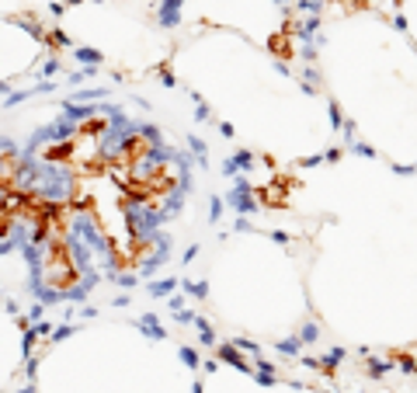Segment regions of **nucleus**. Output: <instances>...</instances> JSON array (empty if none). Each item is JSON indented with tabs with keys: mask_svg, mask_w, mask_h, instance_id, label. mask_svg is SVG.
Segmentation results:
<instances>
[{
	"mask_svg": "<svg viewBox=\"0 0 417 393\" xmlns=\"http://www.w3.org/2000/svg\"><path fill=\"white\" fill-rule=\"evenodd\" d=\"M181 4H184V0H164L160 10H156V21H160L164 28H174V24L181 21Z\"/></svg>",
	"mask_w": 417,
	"mask_h": 393,
	"instance_id": "1",
	"label": "nucleus"
},
{
	"mask_svg": "<svg viewBox=\"0 0 417 393\" xmlns=\"http://www.w3.org/2000/svg\"><path fill=\"white\" fill-rule=\"evenodd\" d=\"M90 115H98V108H90V104H76V101H66V104H63V118H66L70 126L87 122Z\"/></svg>",
	"mask_w": 417,
	"mask_h": 393,
	"instance_id": "2",
	"label": "nucleus"
},
{
	"mask_svg": "<svg viewBox=\"0 0 417 393\" xmlns=\"http://www.w3.org/2000/svg\"><path fill=\"white\" fill-rule=\"evenodd\" d=\"M247 195H250V188H247L244 181H236V188H233V195H230V206H233V209H240V212H250V209H254V202H250Z\"/></svg>",
	"mask_w": 417,
	"mask_h": 393,
	"instance_id": "3",
	"label": "nucleus"
},
{
	"mask_svg": "<svg viewBox=\"0 0 417 393\" xmlns=\"http://www.w3.org/2000/svg\"><path fill=\"white\" fill-rule=\"evenodd\" d=\"M136 327H142V330H146V338H156V341H164V338H167V334H164V327H160V320H156L153 314L139 316V320H136Z\"/></svg>",
	"mask_w": 417,
	"mask_h": 393,
	"instance_id": "4",
	"label": "nucleus"
},
{
	"mask_svg": "<svg viewBox=\"0 0 417 393\" xmlns=\"http://www.w3.org/2000/svg\"><path fill=\"white\" fill-rule=\"evenodd\" d=\"M181 286V278H164V282H150V296H174V289Z\"/></svg>",
	"mask_w": 417,
	"mask_h": 393,
	"instance_id": "5",
	"label": "nucleus"
},
{
	"mask_svg": "<svg viewBox=\"0 0 417 393\" xmlns=\"http://www.w3.org/2000/svg\"><path fill=\"white\" fill-rule=\"evenodd\" d=\"M73 56H76L84 66H101V52H98V49H73Z\"/></svg>",
	"mask_w": 417,
	"mask_h": 393,
	"instance_id": "6",
	"label": "nucleus"
},
{
	"mask_svg": "<svg viewBox=\"0 0 417 393\" xmlns=\"http://www.w3.org/2000/svg\"><path fill=\"white\" fill-rule=\"evenodd\" d=\"M195 327L202 330V334H198V341H202V344H216V330L208 327V320H202V316H195Z\"/></svg>",
	"mask_w": 417,
	"mask_h": 393,
	"instance_id": "7",
	"label": "nucleus"
},
{
	"mask_svg": "<svg viewBox=\"0 0 417 393\" xmlns=\"http://www.w3.org/2000/svg\"><path fill=\"white\" fill-rule=\"evenodd\" d=\"M181 289H184V292H192V296H198V300H206V296H208V286H206V282H188V278H181Z\"/></svg>",
	"mask_w": 417,
	"mask_h": 393,
	"instance_id": "8",
	"label": "nucleus"
},
{
	"mask_svg": "<svg viewBox=\"0 0 417 393\" xmlns=\"http://www.w3.org/2000/svg\"><path fill=\"white\" fill-rule=\"evenodd\" d=\"M247 164H250V154H236L233 160H226V174H233V170H247Z\"/></svg>",
	"mask_w": 417,
	"mask_h": 393,
	"instance_id": "9",
	"label": "nucleus"
},
{
	"mask_svg": "<svg viewBox=\"0 0 417 393\" xmlns=\"http://www.w3.org/2000/svg\"><path fill=\"white\" fill-rule=\"evenodd\" d=\"M178 355H181V362H184L188 369H198V366H202V362H198V352H195V348H188V344H184Z\"/></svg>",
	"mask_w": 417,
	"mask_h": 393,
	"instance_id": "10",
	"label": "nucleus"
},
{
	"mask_svg": "<svg viewBox=\"0 0 417 393\" xmlns=\"http://www.w3.org/2000/svg\"><path fill=\"white\" fill-rule=\"evenodd\" d=\"M219 358H222V362H233V366H244L240 355L233 352V344H222V348H219Z\"/></svg>",
	"mask_w": 417,
	"mask_h": 393,
	"instance_id": "11",
	"label": "nucleus"
},
{
	"mask_svg": "<svg viewBox=\"0 0 417 393\" xmlns=\"http://www.w3.org/2000/svg\"><path fill=\"white\" fill-rule=\"evenodd\" d=\"M70 334H76V327H70V324H63V327H56V330L49 334V341H66Z\"/></svg>",
	"mask_w": 417,
	"mask_h": 393,
	"instance_id": "12",
	"label": "nucleus"
},
{
	"mask_svg": "<svg viewBox=\"0 0 417 393\" xmlns=\"http://www.w3.org/2000/svg\"><path fill=\"white\" fill-rule=\"evenodd\" d=\"M170 314H174V320H178V324H195V314H192L188 306H178V310H170Z\"/></svg>",
	"mask_w": 417,
	"mask_h": 393,
	"instance_id": "13",
	"label": "nucleus"
},
{
	"mask_svg": "<svg viewBox=\"0 0 417 393\" xmlns=\"http://www.w3.org/2000/svg\"><path fill=\"white\" fill-rule=\"evenodd\" d=\"M52 42H56V46H70V49H73V42H70L66 32H52Z\"/></svg>",
	"mask_w": 417,
	"mask_h": 393,
	"instance_id": "14",
	"label": "nucleus"
},
{
	"mask_svg": "<svg viewBox=\"0 0 417 393\" xmlns=\"http://www.w3.org/2000/svg\"><path fill=\"white\" fill-rule=\"evenodd\" d=\"M42 310H46L42 303H38V306H32V310H28V324H38V320H42Z\"/></svg>",
	"mask_w": 417,
	"mask_h": 393,
	"instance_id": "15",
	"label": "nucleus"
},
{
	"mask_svg": "<svg viewBox=\"0 0 417 393\" xmlns=\"http://www.w3.org/2000/svg\"><path fill=\"white\" fill-rule=\"evenodd\" d=\"M56 70H60V60H56V56H52V60H46V66H42V74L49 77V74H56Z\"/></svg>",
	"mask_w": 417,
	"mask_h": 393,
	"instance_id": "16",
	"label": "nucleus"
},
{
	"mask_svg": "<svg viewBox=\"0 0 417 393\" xmlns=\"http://www.w3.org/2000/svg\"><path fill=\"white\" fill-rule=\"evenodd\" d=\"M188 143H192V150H195V154H198V157H202V154H206V143H202V140H198V136H188Z\"/></svg>",
	"mask_w": 417,
	"mask_h": 393,
	"instance_id": "17",
	"label": "nucleus"
},
{
	"mask_svg": "<svg viewBox=\"0 0 417 393\" xmlns=\"http://www.w3.org/2000/svg\"><path fill=\"white\" fill-rule=\"evenodd\" d=\"M195 258H198V247H188V250H184V258H181V261H184V264H192V261H195Z\"/></svg>",
	"mask_w": 417,
	"mask_h": 393,
	"instance_id": "18",
	"label": "nucleus"
},
{
	"mask_svg": "<svg viewBox=\"0 0 417 393\" xmlns=\"http://www.w3.org/2000/svg\"><path fill=\"white\" fill-rule=\"evenodd\" d=\"M195 118H198V122H206V118H208V108L202 104V101H198V112H195Z\"/></svg>",
	"mask_w": 417,
	"mask_h": 393,
	"instance_id": "19",
	"label": "nucleus"
},
{
	"mask_svg": "<svg viewBox=\"0 0 417 393\" xmlns=\"http://www.w3.org/2000/svg\"><path fill=\"white\" fill-rule=\"evenodd\" d=\"M219 212H222V202H219V198H212V220H219Z\"/></svg>",
	"mask_w": 417,
	"mask_h": 393,
	"instance_id": "20",
	"label": "nucleus"
},
{
	"mask_svg": "<svg viewBox=\"0 0 417 393\" xmlns=\"http://www.w3.org/2000/svg\"><path fill=\"white\" fill-rule=\"evenodd\" d=\"M14 393H38V390H35V383H28V386H21V390H14Z\"/></svg>",
	"mask_w": 417,
	"mask_h": 393,
	"instance_id": "21",
	"label": "nucleus"
},
{
	"mask_svg": "<svg viewBox=\"0 0 417 393\" xmlns=\"http://www.w3.org/2000/svg\"><path fill=\"white\" fill-rule=\"evenodd\" d=\"M66 4H80V0H66Z\"/></svg>",
	"mask_w": 417,
	"mask_h": 393,
	"instance_id": "22",
	"label": "nucleus"
}]
</instances>
